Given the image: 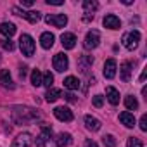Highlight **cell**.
I'll return each mask as SVG.
<instances>
[{
	"mask_svg": "<svg viewBox=\"0 0 147 147\" xmlns=\"http://www.w3.org/2000/svg\"><path fill=\"white\" fill-rule=\"evenodd\" d=\"M36 118H38V113L30 107H14L12 111V119L16 123H31Z\"/></svg>",
	"mask_w": 147,
	"mask_h": 147,
	"instance_id": "6da1fadb",
	"label": "cell"
},
{
	"mask_svg": "<svg viewBox=\"0 0 147 147\" xmlns=\"http://www.w3.org/2000/svg\"><path fill=\"white\" fill-rule=\"evenodd\" d=\"M121 42H123V45H125L128 50H135V49L138 47V42H140V33H138L137 30H135V31H128V33L123 35Z\"/></svg>",
	"mask_w": 147,
	"mask_h": 147,
	"instance_id": "7a4b0ae2",
	"label": "cell"
},
{
	"mask_svg": "<svg viewBox=\"0 0 147 147\" xmlns=\"http://www.w3.org/2000/svg\"><path fill=\"white\" fill-rule=\"evenodd\" d=\"M19 47H21L23 55H26V57H31V55L35 54V42H33V38H31L30 35H21V38H19Z\"/></svg>",
	"mask_w": 147,
	"mask_h": 147,
	"instance_id": "3957f363",
	"label": "cell"
},
{
	"mask_svg": "<svg viewBox=\"0 0 147 147\" xmlns=\"http://www.w3.org/2000/svg\"><path fill=\"white\" fill-rule=\"evenodd\" d=\"M12 12H14L16 16H21V18L28 19V21L33 23V24L40 21V12H38V11H21L19 7H12Z\"/></svg>",
	"mask_w": 147,
	"mask_h": 147,
	"instance_id": "277c9868",
	"label": "cell"
},
{
	"mask_svg": "<svg viewBox=\"0 0 147 147\" xmlns=\"http://www.w3.org/2000/svg\"><path fill=\"white\" fill-rule=\"evenodd\" d=\"M45 23L52 24L55 28H64L67 24V18L64 14H49V16H45Z\"/></svg>",
	"mask_w": 147,
	"mask_h": 147,
	"instance_id": "5b68a950",
	"label": "cell"
},
{
	"mask_svg": "<svg viewBox=\"0 0 147 147\" xmlns=\"http://www.w3.org/2000/svg\"><path fill=\"white\" fill-rule=\"evenodd\" d=\"M99 42H100V35H99V31L92 30V31H88L87 36H85L83 47H85L87 50H92V49H95V47L99 45Z\"/></svg>",
	"mask_w": 147,
	"mask_h": 147,
	"instance_id": "8992f818",
	"label": "cell"
},
{
	"mask_svg": "<svg viewBox=\"0 0 147 147\" xmlns=\"http://www.w3.org/2000/svg\"><path fill=\"white\" fill-rule=\"evenodd\" d=\"M52 64H54V69L55 71H59V73H62V71H66L67 69V66H69V59H67V55L66 54H55L54 55V61H52Z\"/></svg>",
	"mask_w": 147,
	"mask_h": 147,
	"instance_id": "52a82bcc",
	"label": "cell"
},
{
	"mask_svg": "<svg viewBox=\"0 0 147 147\" xmlns=\"http://www.w3.org/2000/svg\"><path fill=\"white\" fill-rule=\"evenodd\" d=\"M54 116L59 119V121H73V113L69 107H64V106H59L54 109Z\"/></svg>",
	"mask_w": 147,
	"mask_h": 147,
	"instance_id": "ba28073f",
	"label": "cell"
},
{
	"mask_svg": "<svg viewBox=\"0 0 147 147\" xmlns=\"http://www.w3.org/2000/svg\"><path fill=\"white\" fill-rule=\"evenodd\" d=\"M61 43H62L64 49L71 50V49H75V45H76V36L73 33H62L61 35Z\"/></svg>",
	"mask_w": 147,
	"mask_h": 147,
	"instance_id": "9c48e42d",
	"label": "cell"
},
{
	"mask_svg": "<svg viewBox=\"0 0 147 147\" xmlns=\"http://www.w3.org/2000/svg\"><path fill=\"white\" fill-rule=\"evenodd\" d=\"M104 76L107 80H113L116 76V61L114 59H107L104 64Z\"/></svg>",
	"mask_w": 147,
	"mask_h": 147,
	"instance_id": "30bf717a",
	"label": "cell"
},
{
	"mask_svg": "<svg viewBox=\"0 0 147 147\" xmlns=\"http://www.w3.org/2000/svg\"><path fill=\"white\" fill-rule=\"evenodd\" d=\"M30 145H31V135L30 133H21L12 142V147H30Z\"/></svg>",
	"mask_w": 147,
	"mask_h": 147,
	"instance_id": "8fae6325",
	"label": "cell"
},
{
	"mask_svg": "<svg viewBox=\"0 0 147 147\" xmlns=\"http://www.w3.org/2000/svg\"><path fill=\"white\" fill-rule=\"evenodd\" d=\"M104 26L106 28H109V30H118L119 26H121V21H119V18H116L114 14H107L106 18H104Z\"/></svg>",
	"mask_w": 147,
	"mask_h": 147,
	"instance_id": "7c38bea8",
	"label": "cell"
},
{
	"mask_svg": "<svg viewBox=\"0 0 147 147\" xmlns=\"http://www.w3.org/2000/svg\"><path fill=\"white\" fill-rule=\"evenodd\" d=\"M0 83H2L5 88H14V83H12V78H11V71L9 69H0Z\"/></svg>",
	"mask_w": 147,
	"mask_h": 147,
	"instance_id": "4fadbf2b",
	"label": "cell"
},
{
	"mask_svg": "<svg viewBox=\"0 0 147 147\" xmlns=\"http://www.w3.org/2000/svg\"><path fill=\"white\" fill-rule=\"evenodd\" d=\"M50 135H52V128L47 126V125H43V126H42V135H40L38 140H36V147H43V145L47 144V140L50 138Z\"/></svg>",
	"mask_w": 147,
	"mask_h": 147,
	"instance_id": "5bb4252c",
	"label": "cell"
},
{
	"mask_svg": "<svg viewBox=\"0 0 147 147\" xmlns=\"http://www.w3.org/2000/svg\"><path fill=\"white\" fill-rule=\"evenodd\" d=\"M85 125H87V128L88 130H92V131H99L100 130V126H102V123L97 119V118H94V116H85Z\"/></svg>",
	"mask_w": 147,
	"mask_h": 147,
	"instance_id": "9a60e30c",
	"label": "cell"
},
{
	"mask_svg": "<svg viewBox=\"0 0 147 147\" xmlns=\"http://www.w3.org/2000/svg\"><path fill=\"white\" fill-rule=\"evenodd\" d=\"M106 95H107V100H109L113 106L119 104V92H118L114 87H107V88H106Z\"/></svg>",
	"mask_w": 147,
	"mask_h": 147,
	"instance_id": "2e32d148",
	"label": "cell"
},
{
	"mask_svg": "<svg viewBox=\"0 0 147 147\" xmlns=\"http://www.w3.org/2000/svg\"><path fill=\"white\" fill-rule=\"evenodd\" d=\"M119 121H121L126 128H133V126H135V118H133V114L128 113V111H125V113L119 114Z\"/></svg>",
	"mask_w": 147,
	"mask_h": 147,
	"instance_id": "e0dca14e",
	"label": "cell"
},
{
	"mask_svg": "<svg viewBox=\"0 0 147 147\" xmlns=\"http://www.w3.org/2000/svg\"><path fill=\"white\" fill-rule=\"evenodd\" d=\"M54 40H55V36L52 35V33H42V36H40V43H42V47L43 49H50L52 45H54Z\"/></svg>",
	"mask_w": 147,
	"mask_h": 147,
	"instance_id": "ac0fdd59",
	"label": "cell"
},
{
	"mask_svg": "<svg viewBox=\"0 0 147 147\" xmlns=\"http://www.w3.org/2000/svg\"><path fill=\"white\" fill-rule=\"evenodd\" d=\"M71 142H73V137H71L69 133H59L57 138H55V145H57V147H66V145H69Z\"/></svg>",
	"mask_w": 147,
	"mask_h": 147,
	"instance_id": "d6986e66",
	"label": "cell"
},
{
	"mask_svg": "<svg viewBox=\"0 0 147 147\" xmlns=\"http://www.w3.org/2000/svg\"><path fill=\"white\" fill-rule=\"evenodd\" d=\"M62 83H64V87H66L67 90H78V88H80V80H78L76 76H67Z\"/></svg>",
	"mask_w": 147,
	"mask_h": 147,
	"instance_id": "ffe728a7",
	"label": "cell"
},
{
	"mask_svg": "<svg viewBox=\"0 0 147 147\" xmlns=\"http://www.w3.org/2000/svg\"><path fill=\"white\" fill-rule=\"evenodd\" d=\"M130 75H131V64L126 61L121 64V71H119V76L123 82H130Z\"/></svg>",
	"mask_w": 147,
	"mask_h": 147,
	"instance_id": "44dd1931",
	"label": "cell"
},
{
	"mask_svg": "<svg viewBox=\"0 0 147 147\" xmlns=\"http://www.w3.org/2000/svg\"><path fill=\"white\" fill-rule=\"evenodd\" d=\"M0 33L11 38V36L16 33V26H14L12 23H2V24H0Z\"/></svg>",
	"mask_w": 147,
	"mask_h": 147,
	"instance_id": "7402d4cb",
	"label": "cell"
},
{
	"mask_svg": "<svg viewBox=\"0 0 147 147\" xmlns=\"http://www.w3.org/2000/svg\"><path fill=\"white\" fill-rule=\"evenodd\" d=\"M59 97H61V90L59 88H49L47 94H45V100L47 102H55Z\"/></svg>",
	"mask_w": 147,
	"mask_h": 147,
	"instance_id": "603a6c76",
	"label": "cell"
},
{
	"mask_svg": "<svg viewBox=\"0 0 147 147\" xmlns=\"http://www.w3.org/2000/svg\"><path fill=\"white\" fill-rule=\"evenodd\" d=\"M125 106H126L130 111H135V109H138V100H137L133 95H126V97H125Z\"/></svg>",
	"mask_w": 147,
	"mask_h": 147,
	"instance_id": "cb8c5ba5",
	"label": "cell"
},
{
	"mask_svg": "<svg viewBox=\"0 0 147 147\" xmlns=\"http://www.w3.org/2000/svg\"><path fill=\"white\" fill-rule=\"evenodd\" d=\"M31 85L33 87H40L42 85V73L38 69H33L31 71Z\"/></svg>",
	"mask_w": 147,
	"mask_h": 147,
	"instance_id": "d4e9b609",
	"label": "cell"
},
{
	"mask_svg": "<svg viewBox=\"0 0 147 147\" xmlns=\"http://www.w3.org/2000/svg\"><path fill=\"white\" fill-rule=\"evenodd\" d=\"M83 9H85V14H88L90 11H92V12L97 11V9H99V4L95 2V0H92V2H90V0H85V2H83Z\"/></svg>",
	"mask_w": 147,
	"mask_h": 147,
	"instance_id": "484cf974",
	"label": "cell"
},
{
	"mask_svg": "<svg viewBox=\"0 0 147 147\" xmlns=\"http://www.w3.org/2000/svg\"><path fill=\"white\" fill-rule=\"evenodd\" d=\"M52 83H54V75H52L50 71H47L45 75L42 76V85H43V87H47V88H50V87H52Z\"/></svg>",
	"mask_w": 147,
	"mask_h": 147,
	"instance_id": "4316f807",
	"label": "cell"
},
{
	"mask_svg": "<svg viewBox=\"0 0 147 147\" xmlns=\"http://www.w3.org/2000/svg\"><path fill=\"white\" fill-rule=\"evenodd\" d=\"M126 147H144V142L137 137H130L126 140Z\"/></svg>",
	"mask_w": 147,
	"mask_h": 147,
	"instance_id": "83f0119b",
	"label": "cell"
},
{
	"mask_svg": "<svg viewBox=\"0 0 147 147\" xmlns=\"http://www.w3.org/2000/svg\"><path fill=\"white\" fill-rule=\"evenodd\" d=\"M102 142H104L106 147H116V140H114L113 135H104L102 137Z\"/></svg>",
	"mask_w": 147,
	"mask_h": 147,
	"instance_id": "f1b7e54d",
	"label": "cell"
},
{
	"mask_svg": "<svg viewBox=\"0 0 147 147\" xmlns=\"http://www.w3.org/2000/svg\"><path fill=\"white\" fill-rule=\"evenodd\" d=\"M92 104H94L95 107H102V104H104V97H102V95H94Z\"/></svg>",
	"mask_w": 147,
	"mask_h": 147,
	"instance_id": "f546056e",
	"label": "cell"
},
{
	"mask_svg": "<svg viewBox=\"0 0 147 147\" xmlns=\"http://www.w3.org/2000/svg\"><path fill=\"white\" fill-rule=\"evenodd\" d=\"M0 45H2L5 50H9V52H11V50H14V43H12L9 38H7V40H2V42H0Z\"/></svg>",
	"mask_w": 147,
	"mask_h": 147,
	"instance_id": "4dcf8cb0",
	"label": "cell"
},
{
	"mask_svg": "<svg viewBox=\"0 0 147 147\" xmlns=\"http://www.w3.org/2000/svg\"><path fill=\"white\" fill-rule=\"evenodd\" d=\"M140 130H142V131H147V116H145V114L140 118Z\"/></svg>",
	"mask_w": 147,
	"mask_h": 147,
	"instance_id": "1f68e13d",
	"label": "cell"
},
{
	"mask_svg": "<svg viewBox=\"0 0 147 147\" xmlns=\"http://www.w3.org/2000/svg\"><path fill=\"white\" fill-rule=\"evenodd\" d=\"M47 4L49 5H62L64 2H62V0H47Z\"/></svg>",
	"mask_w": 147,
	"mask_h": 147,
	"instance_id": "d6a6232c",
	"label": "cell"
},
{
	"mask_svg": "<svg viewBox=\"0 0 147 147\" xmlns=\"http://www.w3.org/2000/svg\"><path fill=\"white\" fill-rule=\"evenodd\" d=\"M64 97H66V100H67V102H76V97L73 95V94H66Z\"/></svg>",
	"mask_w": 147,
	"mask_h": 147,
	"instance_id": "836d02e7",
	"label": "cell"
},
{
	"mask_svg": "<svg viewBox=\"0 0 147 147\" xmlns=\"http://www.w3.org/2000/svg\"><path fill=\"white\" fill-rule=\"evenodd\" d=\"M21 5L23 7H31L33 5V0H21Z\"/></svg>",
	"mask_w": 147,
	"mask_h": 147,
	"instance_id": "e575fe53",
	"label": "cell"
},
{
	"mask_svg": "<svg viewBox=\"0 0 147 147\" xmlns=\"http://www.w3.org/2000/svg\"><path fill=\"white\" fill-rule=\"evenodd\" d=\"M26 69H28V67H26V66H23V67H21V69H19V76H21V78H23V80H24V76H26Z\"/></svg>",
	"mask_w": 147,
	"mask_h": 147,
	"instance_id": "d590c367",
	"label": "cell"
},
{
	"mask_svg": "<svg viewBox=\"0 0 147 147\" xmlns=\"http://www.w3.org/2000/svg\"><path fill=\"white\" fill-rule=\"evenodd\" d=\"M85 147H97V144H95L94 140H87V142H85Z\"/></svg>",
	"mask_w": 147,
	"mask_h": 147,
	"instance_id": "8d00e7d4",
	"label": "cell"
},
{
	"mask_svg": "<svg viewBox=\"0 0 147 147\" xmlns=\"http://www.w3.org/2000/svg\"><path fill=\"white\" fill-rule=\"evenodd\" d=\"M145 75H147V69H144V71H142V75H140V82H144V80H145Z\"/></svg>",
	"mask_w": 147,
	"mask_h": 147,
	"instance_id": "74e56055",
	"label": "cell"
}]
</instances>
